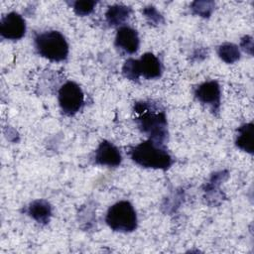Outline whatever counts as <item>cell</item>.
Here are the masks:
<instances>
[{
	"label": "cell",
	"instance_id": "cell-1",
	"mask_svg": "<svg viewBox=\"0 0 254 254\" xmlns=\"http://www.w3.org/2000/svg\"><path fill=\"white\" fill-rule=\"evenodd\" d=\"M131 159L144 168L168 169L172 164V158L162 148V145L152 140L144 141L130 150Z\"/></svg>",
	"mask_w": 254,
	"mask_h": 254
},
{
	"label": "cell",
	"instance_id": "cell-2",
	"mask_svg": "<svg viewBox=\"0 0 254 254\" xmlns=\"http://www.w3.org/2000/svg\"><path fill=\"white\" fill-rule=\"evenodd\" d=\"M35 46L38 53L54 62H61L68 55V45L65 38L58 31H48L39 34L35 38Z\"/></svg>",
	"mask_w": 254,
	"mask_h": 254
},
{
	"label": "cell",
	"instance_id": "cell-3",
	"mask_svg": "<svg viewBox=\"0 0 254 254\" xmlns=\"http://www.w3.org/2000/svg\"><path fill=\"white\" fill-rule=\"evenodd\" d=\"M106 223L118 232H131L137 227V215L133 205L127 200L113 204L107 211Z\"/></svg>",
	"mask_w": 254,
	"mask_h": 254
},
{
	"label": "cell",
	"instance_id": "cell-4",
	"mask_svg": "<svg viewBox=\"0 0 254 254\" xmlns=\"http://www.w3.org/2000/svg\"><path fill=\"white\" fill-rule=\"evenodd\" d=\"M136 111L141 114L137 119L140 129L150 136V140L159 145H163L167 138V120L165 113L148 111L140 104L136 106Z\"/></svg>",
	"mask_w": 254,
	"mask_h": 254
},
{
	"label": "cell",
	"instance_id": "cell-5",
	"mask_svg": "<svg viewBox=\"0 0 254 254\" xmlns=\"http://www.w3.org/2000/svg\"><path fill=\"white\" fill-rule=\"evenodd\" d=\"M83 92L73 81L65 82L59 90V103L66 115L75 114L83 104Z\"/></svg>",
	"mask_w": 254,
	"mask_h": 254
},
{
	"label": "cell",
	"instance_id": "cell-6",
	"mask_svg": "<svg viewBox=\"0 0 254 254\" xmlns=\"http://www.w3.org/2000/svg\"><path fill=\"white\" fill-rule=\"evenodd\" d=\"M26 32V24L22 16L16 12H10L0 21V34L8 40H19Z\"/></svg>",
	"mask_w": 254,
	"mask_h": 254
},
{
	"label": "cell",
	"instance_id": "cell-7",
	"mask_svg": "<svg viewBox=\"0 0 254 254\" xmlns=\"http://www.w3.org/2000/svg\"><path fill=\"white\" fill-rule=\"evenodd\" d=\"M119 150L110 142L102 141L95 151V163L101 166L116 167L121 163Z\"/></svg>",
	"mask_w": 254,
	"mask_h": 254
},
{
	"label": "cell",
	"instance_id": "cell-8",
	"mask_svg": "<svg viewBox=\"0 0 254 254\" xmlns=\"http://www.w3.org/2000/svg\"><path fill=\"white\" fill-rule=\"evenodd\" d=\"M115 45L125 53H135L139 48V37L137 32L128 26L119 28L115 37Z\"/></svg>",
	"mask_w": 254,
	"mask_h": 254
},
{
	"label": "cell",
	"instance_id": "cell-9",
	"mask_svg": "<svg viewBox=\"0 0 254 254\" xmlns=\"http://www.w3.org/2000/svg\"><path fill=\"white\" fill-rule=\"evenodd\" d=\"M196 98L205 104L213 107L219 105L220 101V88L216 81H206L200 84L195 90Z\"/></svg>",
	"mask_w": 254,
	"mask_h": 254
},
{
	"label": "cell",
	"instance_id": "cell-10",
	"mask_svg": "<svg viewBox=\"0 0 254 254\" xmlns=\"http://www.w3.org/2000/svg\"><path fill=\"white\" fill-rule=\"evenodd\" d=\"M137 61H138L139 72L144 77L151 79V78L159 77L161 75V72H162L161 63L158 60V58L152 53L144 54L141 57V59Z\"/></svg>",
	"mask_w": 254,
	"mask_h": 254
},
{
	"label": "cell",
	"instance_id": "cell-11",
	"mask_svg": "<svg viewBox=\"0 0 254 254\" xmlns=\"http://www.w3.org/2000/svg\"><path fill=\"white\" fill-rule=\"evenodd\" d=\"M28 213L38 222L47 223L52 214V208L46 200H35L29 205Z\"/></svg>",
	"mask_w": 254,
	"mask_h": 254
},
{
	"label": "cell",
	"instance_id": "cell-12",
	"mask_svg": "<svg viewBox=\"0 0 254 254\" xmlns=\"http://www.w3.org/2000/svg\"><path fill=\"white\" fill-rule=\"evenodd\" d=\"M236 145L248 152L250 154L253 153V124L248 123L241 126L238 129V135L236 138Z\"/></svg>",
	"mask_w": 254,
	"mask_h": 254
},
{
	"label": "cell",
	"instance_id": "cell-13",
	"mask_svg": "<svg viewBox=\"0 0 254 254\" xmlns=\"http://www.w3.org/2000/svg\"><path fill=\"white\" fill-rule=\"evenodd\" d=\"M129 13V7H126L124 5H113L110 6L106 12V20L109 23V25H119L127 19Z\"/></svg>",
	"mask_w": 254,
	"mask_h": 254
},
{
	"label": "cell",
	"instance_id": "cell-14",
	"mask_svg": "<svg viewBox=\"0 0 254 254\" xmlns=\"http://www.w3.org/2000/svg\"><path fill=\"white\" fill-rule=\"evenodd\" d=\"M218 55L224 62L228 64L234 63L239 59V56H240L238 48L235 45L228 44V43L223 44L222 46L219 47Z\"/></svg>",
	"mask_w": 254,
	"mask_h": 254
},
{
	"label": "cell",
	"instance_id": "cell-15",
	"mask_svg": "<svg viewBox=\"0 0 254 254\" xmlns=\"http://www.w3.org/2000/svg\"><path fill=\"white\" fill-rule=\"evenodd\" d=\"M122 71H123V74L131 80H136L141 75L138 68V61L133 59H129L125 63L122 68Z\"/></svg>",
	"mask_w": 254,
	"mask_h": 254
},
{
	"label": "cell",
	"instance_id": "cell-16",
	"mask_svg": "<svg viewBox=\"0 0 254 254\" xmlns=\"http://www.w3.org/2000/svg\"><path fill=\"white\" fill-rule=\"evenodd\" d=\"M96 5L95 1L91 0H83V1H76L73 5V10L77 15L85 16L91 13Z\"/></svg>",
	"mask_w": 254,
	"mask_h": 254
}]
</instances>
